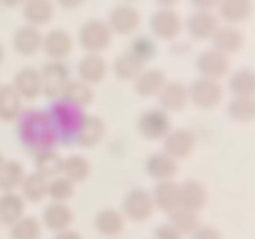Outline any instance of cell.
Returning a JSON list of instances; mask_svg holds the SVG:
<instances>
[{
  "instance_id": "obj_5",
  "label": "cell",
  "mask_w": 255,
  "mask_h": 239,
  "mask_svg": "<svg viewBox=\"0 0 255 239\" xmlns=\"http://www.w3.org/2000/svg\"><path fill=\"white\" fill-rule=\"evenodd\" d=\"M16 108H19V103H16V96L9 89H5V92H0V115L2 117H12L16 113Z\"/></svg>"
},
{
  "instance_id": "obj_6",
  "label": "cell",
  "mask_w": 255,
  "mask_h": 239,
  "mask_svg": "<svg viewBox=\"0 0 255 239\" xmlns=\"http://www.w3.org/2000/svg\"><path fill=\"white\" fill-rule=\"evenodd\" d=\"M19 211H21L19 200H14V197H2V202H0V214H2V218H5L7 223L19 216Z\"/></svg>"
},
{
  "instance_id": "obj_12",
  "label": "cell",
  "mask_w": 255,
  "mask_h": 239,
  "mask_svg": "<svg viewBox=\"0 0 255 239\" xmlns=\"http://www.w3.org/2000/svg\"><path fill=\"white\" fill-rule=\"evenodd\" d=\"M59 2H61L63 7H78L82 0H59Z\"/></svg>"
},
{
  "instance_id": "obj_8",
  "label": "cell",
  "mask_w": 255,
  "mask_h": 239,
  "mask_svg": "<svg viewBox=\"0 0 255 239\" xmlns=\"http://www.w3.org/2000/svg\"><path fill=\"white\" fill-rule=\"evenodd\" d=\"M246 2L248 0H227L225 12H227V14H241V12L246 9Z\"/></svg>"
},
{
  "instance_id": "obj_7",
  "label": "cell",
  "mask_w": 255,
  "mask_h": 239,
  "mask_svg": "<svg viewBox=\"0 0 255 239\" xmlns=\"http://www.w3.org/2000/svg\"><path fill=\"white\" fill-rule=\"evenodd\" d=\"M19 87H21L26 94H35V89H38V75H35V73H23V75L19 77Z\"/></svg>"
},
{
  "instance_id": "obj_11",
  "label": "cell",
  "mask_w": 255,
  "mask_h": 239,
  "mask_svg": "<svg viewBox=\"0 0 255 239\" xmlns=\"http://www.w3.org/2000/svg\"><path fill=\"white\" fill-rule=\"evenodd\" d=\"M40 181H38V178H33V181H31V185H26V188H28V190H31V195H40Z\"/></svg>"
},
{
  "instance_id": "obj_14",
  "label": "cell",
  "mask_w": 255,
  "mask_h": 239,
  "mask_svg": "<svg viewBox=\"0 0 255 239\" xmlns=\"http://www.w3.org/2000/svg\"><path fill=\"white\" fill-rule=\"evenodd\" d=\"M194 2H199V5H204V7H206V5H213L216 0H194Z\"/></svg>"
},
{
  "instance_id": "obj_1",
  "label": "cell",
  "mask_w": 255,
  "mask_h": 239,
  "mask_svg": "<svg viewBox=\"0 0 255 239\" xmlns=\"http://www.w3.org/2000/svg\"><path fill=\"white\" fill-rule=\"evenodd\" d=\"M21 136H23V141L33 148L49 146V143H52V129H49V122H47L42 115H38V113H31V115L23 117Z\"/></svg>"
},
{
  "instance_id": "obj_9",
  "label": "cell",
  "mask_w": 255,
  "mask_h": 239,
  "mask_svg": "<svg viewBox=\"0 0 255 239\" xmlns=\"http://www.w3.org/2000/svg\"><path fill=\"white\" fill-rule=\"evenodd\" d=\"M19 178V169L12 167V169H5V174L0 176V185H14V181Z\"/></svg>"
},
{
  "instance_id": "obj_13",
  "label": "cell",
  "mask_w": 255,
  "mask_h": 239,
  "mask_svg": "<svg viewBox=\"0 0 255 239\" xmlns=\"http://www.w3.org/2000/svg\"><path fill=\"white\" fill-rule=\"evenodd\" d=\"M2 5H7V7H14V5H21V2H26V0H0Z\"/></svg>"
},
{
  "instance_id": "obj_15",
  "label": "cell",
  "mask_w": 255,
  "mask_h": 239,
  "mask_svg": "<svg viewBox=\"0 0 255 239\" xmlns=\"http://www.w3.org/2000/svg\"><path fill=\"white\" fill-rule=\"evenodd\" d=\"M0 56H2V52H0Z\"/></svg>"
},
{
  "instance_id": "obj_10",
  "label": "cell",
  "mask_w": 255,
  "mask_h": 239,
  "mask_svg": "<svg viewBox=\"0 0 255 239\" xmlns=\"http://www.w3.org/2000/svg\"><path fill=\"white\" fill-rule=\"evenodd\" d=\"M33 235H35V225L33 223H23L16 228V237L19 239H28V237H33Z\"/></svg>"
},
{
  "instance_id": "obj_2",
  "label": "cell",
  "mask_w": 255,
  "mask_h": 239,
  "mask_svg": "<svg viewBox=\"0 0 255 239\" xmlns=\"http://www.w3.org/2000/svg\"><path fill=\"white\" fill-rule=\"evenodd\" d=\"M23 14L33 23H45L52 16V2L49 0H26Z\"/></svg>"
},
{
  "instance_id": "obj_4",
  "label": "cell",
  "mask_w": 255,
  "mask_h": 239,
  "mask_svg": "<svg viewBox=\"0 0 255 239\" xmlns=\"http://www.w3.org/2000/svg\"><path fill=\"white\" fill-rule=\"evenodd\" d=\"M68 38L63 35L61 31H54L49 38H47V49L52 52V54H63V52H68Z\"/></svg>"
},
{
  "instance_id": "obj_3",
  "label": "cell",
  "mask_w": 255,
  "mask_h": 239,
  "mask_svg": "<svg viewBox=\"0 0 255 239\" xmlns=\"http://www.w3.org/2000/svg\"><path fill=\"white\" fill-rule=\"evenodd\" d=\"M40 45V35L35 28H21V31L16 33V49L23 52V54H31L35 52Z\"/></svg>"
}]
</instances>
